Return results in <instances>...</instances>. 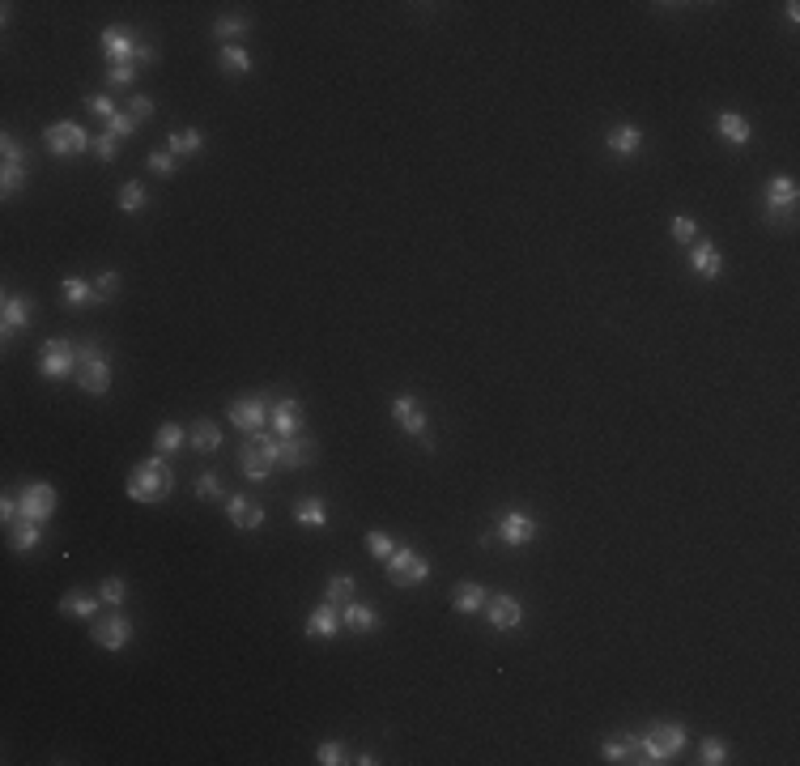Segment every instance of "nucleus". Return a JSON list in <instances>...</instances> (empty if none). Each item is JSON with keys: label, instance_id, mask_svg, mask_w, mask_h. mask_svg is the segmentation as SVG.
Masks as SVG:
<instances>
[{"label": "nucleus", "instance_id": "obj_1", "mask_svg": "<svg viewBox=\"0 0 800 766\" xmlns=\"http://www.w3.org/2000/svg\"><path fill=\"white\" fill-rule=\"evenodd\" d=\"M124 490H128L133 503H162V498H170V490H175V473H170V465L162 456H153V460L133 465Z\"/></svg>", "mask_w": 800, "mask_h": 766}, {"label": "nucleus", "instance_id": "obj_2", "mask_svg": "<svg viewBox=\"0 0 800 766\" xmlns=\"http://www.w3.org/2000/svg\"><path fill=\"white\" fill-rule=\"evenodd\" d=\"M685 724L677 720H660L651 733L639 736V762L643 766H665L668 758H677L681 750H685Z\"/></svg>", "mask_w": 800, "mask_h": 766}, {"label": "nucleus", "instance_id": "obj_3", "mask_svg": "<svg viewBox=\"0 0 800 766\" xmlns=\"http://www.w3.org/2000/svg\"><path fill=\"white\" fill-rule=\"evenodd\" d=\"M277 456H281V438L260 430V435H247L239 448V468L247 481H264L277 468Z\"/></svg>", "mask_w": 800, "mask_h": 766}, {"label": "nucleus", "instance_id": "obj_4", "mask_svg": "<svg viewBox=\"0 0 800 766\" xmlns=\"http://www.w3.org/2000/svg\"><path fill=\"white\" fill-rule=\"evenodd\" d=\"M77 388L86 396H106L111 392V362L94 341L77 346Z\"/></svg>", "mask_w": 800, "mask_h": 766}, {"label": "nucleus", "instance_id": "obj_5", "mask_svg": "<svg viewBox=\"0 0 800 766\" xmlns=\"http://www.w3.org/2000/svg\"><path fill=\"white\" fill-rule=\"evenodd\" d=\"M43 145H47V153H51V158H81V153L94 150L90 133H86L81 124H73V120L47 124V128H43Z\"/></svg>", "mask_w": 800, "mask_h": 766}, {"label": "nucleus", "instance_id": "obj_6", "mask_svg": "<svg viewBox=\"0 0 800 766\" xmlns=\"http://www.w3.org/2000/svg\"><path fill=\"white\" fill-rule=\"evenodd\" d=\"M0 153H5V166H0V192L14 196L17 188L26 183V175H31V153H26V145H22L14 133L0 136Z\"/></svg>", "mask_w": 800, "mask_h": 766}, {"label": "nucleus", "instance_id": "obj_7", "mask_svg": "<svg viewBox=\"0 0 800 766\" xmlns=\"http://www.w3.org/2000/svg\"><path fill=\"white\" fill-rule=\"evenodd\" d=\"M60 507V494H56V485H47V481H31V485H22V494H17V511H22V520H31V524H47L51 515Z\"/></svg>", "mask_w": 800, "mask_h": 766}, {"label": "nucleus", "instance_id": "obj_8", "mask_svg": "<svg viewBox=\"0 0 800 766\" xmlns=\"http://www.w3.org/2000/svg\"><path fill=\"white\" fill-rule=\"evenodd\" d=\"M499 537L502 545H511V549H524V545H532L537 537H541V520L532 515V511L524 507H511V511H499Z\"/></svg>", "mask_w": 800, "mask_h": 766}, {"label": "nucleus", "instance_id": "obj_9", "mask_svg": "<svg viewBox=\"0 0 800 766\" xmlns=\"http://www.w3.org/2000/svg\"><path fill=\"white\" fill-rule=\"evenodd\" d=\"M383 571H388V579L400 587H418L430 579V562H426L418 549H409V545H396L392 558L383 562Z\"/></svg>", "mask_w": 800, "mask_h": 766}, {"label": "nucleus", "instance_id": "obj_10", "mask_svg": "<svg viewBox=\"0 0 800 766\" xmlns=\"http://www.w3.org/2000/svg\"><path fill=\"white\" fill-rule=\"evenodd\" d=\"M269 413H272L269 396H239V401L226 409L230 426L243 430V435H260V430H269Z\"/></svg>", "mask_w": 800, "mask_h": 766}, {"label": "nucleus", "instance_id": "obj_11", "mask_svg": "<svg viewBox=\"0 0 800 766\" xmlns=\"http://www.w3.org/2000/svg\"><path fill=\"white\" fill-rule=\"evenodd\" d=\"M39 375L43 379H69L77 375V346L64 341V337H51L43 349H39Z\"/></svg>", "mask_w": 800, "mask_h": 766}, {"label": "nucleus", "instance_id": "obj_12", "mask_svg": "<svg viewBox=\"0 0 800 766\" xmlns=\"http://www.w3.org/2000/svg\"><path fill=\"white\" fill-rule=\"evenodd\" d=\"M392 421H396V430L409 438H422L426 448H430V438H426V430H430V418H426V409L418 396H409V392H400L392 401Z\"/></svg>", "mask_w": 800, "mask_h": 766}, {"label": "nucleus", "instance_id": "obj_13", "mask_svg": "<svg viewBox=\"0 0 800 766\" xmlns=\"http://www.w3.org/2000/svg\"><path fill=\"white\" fill-rule=\"evenodd\" d=\"M98 51H103L111 64H136L141 39H136L128 26H106V31L98 34Z\"/></svg>", "mask_w": 800, "mask_h": 766}, {"label": "nucleus", "instance_id": "obj_14", "mask_svg": "<svg viewBox=\"0 0 800 766\" xmlns=\"http://www.w3.org/2000/svg\"><path fill=\"white\" fill-rule=\"evenodd\" d=\"M133 634H136V626L124 614H111V617H103V622H94L90 626V639L103 647V651H124V647L133 643Z\"/></svg>", "mask_w": 800, "mask_h": 766}, {"label": "nucleus", "instance_id": "obj_15", "mask_svg": "<svg viewBox=\"0 0 800 766\" xmlns=\"http://www.w3.org/2000/svg\"><path fill=\"white\" fill-rule=\"evenodd\" d=\"M226 520L239 532H260V528L269 524V511L260 507V503H252L247 494H226Z\"/></svg>", "mask_w": 800, "mask_h": 766}, {"label": "nucleus", "instance_id": "obj_16", "mask_svg": "<svg viewBox=\"0 0 800 766\" xmlns=\"http://www.w3.org/2000/svg\"><path fill=\"white\" fill-rule=\"evenodd\" d=\"M485 622H490L494 634H511L524 622V604L515 601V596H490L485 601Z\"/></svg>", "mask_w": 800, "mask_h": 766}, {"label": "nucleus", "instance_id": "obj_17", "mask_svg": "<svg viewBox=\"0 0 800 766\" xmlns=\"http://www.w3.org/2000/svg\"><path fill=\"white\" fill-rule=\"evenodd\" d=\"M31 324H34V302L22 299V294H5V302H0V337L9 341L14 332L31 328Z\"/></svg>", "mask_w": 800, "mask_h": 766}, {"label": "nucleus", "instance_id": "obj_18", "mask_svg": "<svg viewBox=\"0 0 800 766\" xmlns=\"http://www.w3.org/2000/svg\"><path fill=\"white\" fill-rule=\"evenodd\" d=\"M269 430H272L277 438L299 435V430H302V401H294V396H281V401H272Z\"/></svg>", "mask_w": 800, "mask_h": 766}, {"label": "nucleus", "instance_id": "obj_19", "mask_svg": "<svg viewBox=\"0 0 800 766\" xmlns=\"http://www.w3.org/2000/svg\"><path fill=\"white\" fill-rule=\"evenodd\" d=\"M762 200H767L770 217H775V213H796V205H800V188H796V180H792V175H775V180L767 183Z\"/></svg>", "mask_w": 800, "mask_h": 766}, {"label": "nucleus", "instance_id": "obj_20", "mask_svg": "<svg viewBox=\"0 0 800 766\" xmlns=\"http://www.w3.org/2000/svg\"><path fill=\"white\" fill-rule=\"evenodd\" d=\"M690 269L703 277V281H715L720 272H724V255L711 239H694L690 243Z\"/></svg>", "mask_w": 800, "mask_h": 766}, {"label": "nucleus", "instance_id": "obj_21", "mask_svg": "<svg viewBox=\"0 0 800 766\" xmlns=\"http://www.w3.org/2000/svg\"><path fill=\"white\" fill-rule=\"evenodd\" d=\"M302 631H307V639H336V634L345 631V626H341V609H336L333 601L316 604V609H311V617H307V626H302Z\"/></svg>", "mask_w": 800, "mask_h": 766}, {"label": "nucleus", "instance_id": "obj_22", "mask_svg": "<svg viewBox=\"0 0 800 766\" xmlns=\"http://www.w3.org/2000/svg\"><path fill=\"white\" fill-rule=\"evenodd\" d=\"M604 150L613 153V158H634V153L643 150V128H639V124H618V128H609Z\"/></svg>", "mask_w": 800, "mask_h": 766}, {"label": "nucleus", "instance_id": "obj_23", "mask_svg": "<svg viewBox=\"0 0 800 766\" xmlns=\"http://www.w3.org/2000/svg\"><path fill=\"white\" fill-rule=\"evenodd\" d=\"M341 626H345V631H354V634H375V631H379L375 604L345 601V604H341Z\"/></svg>", "mask_w": 800, "mask_h": 766}, {"label": "nucleus", "instance_id": "obj_24", "mask_svg": "<svg viewBox=\"0 0 800 766\" xmlns=\"http://www.w3.org/2000/svg\"><path fill=\"white\" fill-rule=\"evenodd\" d=\"M715 133L724 136L728 145H737V150H745V145L754 141V128H749V120H745L740 111H720V115H715Z\"/></svg>", "mask_w": 800, "mask_h": 766}, {"label": "nucleus", "instance_id": "obj_25", "mask_svg": "<svg viewBox=\"0 0 800 766\" xmlns=\"http://www.w3.org/2000/svg\"><path fill=\"white\" fill-rule=\"evenodd\" d=\"M485 601H490V592H485L482 584H473V579H460V584L452 587V609L455 614H464V617L482 614Z\"/></svg>", "mask_w": 800, "mask_h": 766}, {"label": "nucleus", "instance_id": "obj_26", "mask_svg": "<svg viewBox=\"0 0 800 766\" xmlns=\"http://www.w3.org/2000/svg\"><path fill=\"white\" fill-rule=\"evenodd\" d=\"M294 524L299 528H311V532H319V528H328V503L319 494H307L294 503Z\"/></svg>", "mask_w": 800, "mask_h": 766}, {"label": "nucleus", "instance_id": "obj_27", "mask_svg": "<svg viewBox=\"0 0 800 766\" xmlns=\"http://www.w3.org/2000/svg\"><path fill=\"white\" fill-rule=\"evenodd\" d=\"M311 460H316V443H311V438H299V435L281 438V456H277V468H307Z\"/></svg>", "mask_w": 800, "mask_h": 766}, {"label": "nucleus", "instance_id": "obj_28", "mask_svg": "<svg viewBox=\"0 0 800 766\" xmlns=\"http://www.w3.org/2000/svg\"><path fill=\"white\" fill-rule=\"evenodd\" d=\"M601 758L613 766H626V762H639V736L634 733H621V736H609L601 745Z\"/></svg>", "mask_w": 800, "mask_h": 766}, {"label": "nucleus", "instance_id": "obj_29", "mask_svg": "<svg viewBox=\"0 0 800 766\" xmlns=\"http://www.w3.org/2000/svg\"><path fill=\"white\" fill-rule=\"evenodd\" d=\"M60 299L64 307H86V302H94V281L90 277H77V272H69V277H60Z\"/></svg>", "mask_w": 800, "mask_h": 766}, {"label": "nucleus", "instance_id": "obj_30", "mask_svg": "<svg viewBox=\"0 0 800 766\" xmlns=\"http://www.w3.org/2000/svg\"><path fill=\"white\" fill-rule=\"evenodd\" d=\"M39 541H43V524H31V520L9 524V545H14V554H34Z\"/></svg>", "mask_w": 800, "mask_h": 766}, {"label": "nucleus", "instance_id": "obj_31", "mask_svg": "<svg viewBox=\"0 0 800 766\" xmlns=\"http://www.w3.org/2000/svg\"><path fill=\"white\" fill-rule=\"evenodd\" d=\"M200 150H205V133L200 128H175V133H167V153H175V158H192Z\"/></svg>", "mask_w": 800, "mask_h": 766}, {"label": "nucleus", "instance_id": "obj_32", "mask_svg": "<svg viewBox=\"0 0 800 766\" xmlns=\"http://www.w3.org/2000/svg\"><path fill=\"white\" fill-rule=\"evenodd\" d=\"M98 604H103V596H98V592H69V596L60 601V614L81 617V622H94Z\"/></svg>", "mask_w": 800, "mask_h": 766}, {"label": "nucleus", "instance_id": "obj_33", "mask_svg": "<svg viewBox=\"0 0 800 766\" xmlns=\"http://www.w3.org/2000/svg\"><path fill=\"white\" fill-rule=\"evenodd\" d=\"M188 443H192L197 451H205V456H213V451H222V426L209 421V418L197 421V426L188 430Z\"/></svg>", "mask_w": 800, "mask_h": 766}, {"label": "nucleus", "instance_id": "obj_34", "mask_svg": "<svg viewBox=\"0 0 800 766\" xmlns=\"http://www.w3.org/2000/svg\"><path fill=\"white\" fill-rule=\"evenodd\" d=\"M217 64H222V73H230V77H247L252 73V51L243 43H226L217 51Z\"/></svg>", "mask_w": 800, "mask_h": 766}, {"label": "nucleus", "instance_id": "obj_35", "mask_svg": "<svg viewBox=\"0 0 800 766\" xmlns=\"http://www.w3.org/2000/svg\"><path fill=\"white\" fill-rule=\"evenodd\" d=\"M183 443H188V430H183L179 421H167V426L153 430V451H158V456H175Z\"/></svg>", "mask_w": 800, "mask_h": 766}, {"label": "nucleus", "instance_id": "obj_36", "mask_svg": "<svg viewBox=\"0 0 800 766\" xmlns=\"http://www.w3.org/2000/svg\"><path fill=\"white\" fill-rule=\"evenodd\" d=\"M247 31H252V22H247V17H217V22H213V34H217V43H222V47L239 43Z\"/></svg>", "mask_w": 800, "mask_h": 766}, {"label": "nucleus", "instance_id": "obj_37", "mask_svg": "<svg viewBox=\"0 0 800 766\" xmlns=\"http://www.w3.org/2000/svg\"><path fill=\"white\" fill-rule=\"evenodd\" d=\"M354 587H358V579L349 571H341V575H333L328 584H324V601H333V604H345V601H354Z\"/></svg>", "mask_w": 800, "mask_h": 766}, {"label": "nucleus", "instance_id": "obj_38", "mask_svg": "<svg viewBox=\"0 0 800 766\" xmlns=\"http://www.w3.org/2000/svg\"><path fill=\"white\" fill-rule=\"evenodd\" d=\"M145 200H150V196H145V183H141V180H128L120 188V196H115L120 213H141V209H145Z\"/></svg>", "mask_w": 800, "mask_h": 766}, {"label": "nucleus", "instance_id": "obj_39", "mask_svg": "<svg viewBox=\"0 0 800 766\" xmlns=\"http://www.w3.org/2000/svg\"><path fill=\"white\" fill-rule=\"evenodd\" d=\"M192 494L200 498V503H217V498H226V490H222V473H200L197 485H192Z\"/></svg>", "mask_w": 800, "mask_h": 766}, {"label": "nucleus", "instance_id": "obj_40", "mask_svg": "<svg viewBox=\"0 0 800 766\" xmlns=\"http://www.w3.org/2000/svg\"><path fill=\"white\" fill-rule=\"evenodd\" d=\"M98 596H103V604L120 609V604L128 601V579H120V575H106L103 584H98Z\"/></svg>", "mask_w": 800, "mask_h": 766}, {"label": "nucleus", "instance_id": "obj_41", "mask_svg": "<svg viewBox=\"0 0 800 766\" xmlns=\"http://www.w3.org/2000/svg\"><path fill=\"white\" fill-rule=\"evenodd\" d=\"M698 762H703V766H724V762H728V741H720V736H707V741L698 745Z\"/></svg>", "mask_w": 800, "mask_h": 766}, {"label": "nucleus", "instance_id": "obj_42", "mask_svg": "<svg viewBox=\"0 0 800 766\" xmlns=\"http://www.w3.org/2000/svg\"><path fill=\"white\" fill-rule=\"evenodd\" d=\"M115 294H120V272L103 269L98 277H94V302H111Z\"/></svg>", "mask_w": 800, "mask_h": 766}, {"label": "nucleus", "instance_id": "obj_43", "mask_svg": "<svg viewBox=\"0 0 800 766\" xmlns=\"http://www.w3.org/2000/svg\"><path fill=\"white\" fill-rule=\"evenodd\" d=\"M392 549H396V541L388 537V532H379V528H371V532H366V554L375 558V562H388V558H392Z\"/></svg>", "mask_w": 800, "mask_h": 766}, {"label": "nucleus", "instance_id": "obj_44", "mask_svg": "<svg viewBox=\"0 0 800 766\" xmlns=\"http://www.w3.org/2000/svg\"><path fill=\"white\" fill-rule=\"evenodd\" d=\"M86 111H90L94 120H103V124H111L115 115H120V106L111 103L106 94H86Z\"/></svg>", "mask_w": 800, "mask_h": 766}, {"label": "nucleus", "instance_id": "obj_45", "mask_svg": "<svg viewBox=\"0 0 800 766\" xmlns=\"http://www.w3.org/2000/svg\"><path fill=\"white\" fill-rule=\"evenodd\" d=\"M115 153H120V136L103 128V133L94 136V158H98V162H115Z\"/></svg>", "mask_w": 800, "mask_h": 766}, {"label": "nucleus", "instance_id": "obj_46", "mask_svg": "<svg viewBox=\"0 0 800 766\" xmlns=\"http://www.w3.org/2000/svg\"><path fill=\"white\" fill-rule=\"evenodd\" d=\"M145 162H150V171H153V175H162V180H170V175L179 171V158H175V153H167V150H153Z\"/></svg>", "mask_w": 800, "mask_h": 766}, {"label": "nucleus", "instance_id": "obj_47", "mask_svg": "<svg viewBox=\"0 0 800 766\" xmlns=\"http://www.w3.org/2000/svg\"><path fill=\"white\" fill-rule=\"evenodd\" d=\"M668 235L690 247V243L698 239V222H694V217H685V213H677V217H673V226H668Z\"/></svg>", "mask_w": 800, "mask_h": 766}, {"label": "nucleus", "instance_id": "obj_48", "mask_svg": "<svg viewBox=\"0 0 800 766\" xmlns=\"http://www.w3.org/2000/svg\"><path fill=\"white\" fill-rule=\"evenodd\" d=\"M316 762H319V766H341V762H349V758H345V745H341V741H319Z\"/></svg>", "mask_w": 800, "mask_h": 766}, {"label": "nucleus", "instance_id": "obj_49", "mask_svg": "<svg viewBox=\"0 0 800 766\" xmlns=\"http://www.w3.org/2000/svg\"><path fill=\"white\" fill-rule=\"evenodd\" d=\"M136 81V64H111V73H106V86L111 90H124V86H133Z\"/></svg>", "mask_w": 800, "mask_h": 766}, {"label": "nucleus", "instance_id": "obj_50", "mask_svg": "<svg viewBox=\"0 0 800 766\" xmlns=\"http://www.w3.org/2000/svg\"><path fill=\"white\" fill-rule=\"evenodd\" d=\"M153 111H158V106H153V98L150 94H136L133 103H128V115H133L136 124H145V120H153Z\"/></svg>", "mask_w": 800, "mask_h": 766}, {"label": "nucleus", "instance_id": "obj_51", "mask_svg": "<svg viewBox=\"0 0 800 766\" xmlns=\"http://www.w3.org/2000/svg\"><path fill=\"white\" fill-rule=\"evenodd\" d=\"M136 128H141V124H136L133 115H128V111H120V115H115V120L106 124V133H115V136H120V141H124V136H133Z\"/></svg>", "mask_w": 800, "mask_h": 766}, {"label": "nucleus", "instance_id": "obj_52", "mask_svg": "<svg viewBox=\"0 0 800 766\" xmlns=\"http://www.w3.org/2000/svg\"><path fill=\"white\" fill-rule=\"evenodd\" d=\"M158 60V51H153L150 43H141V51H136V64H153Z\"/></svg>", "mask_w": 800, "mask_h": 766}, {"label": "nucleus", "instance_id": "obj_53", "mask_svg": "<svg viewBox=\"0 0 800 766\" xmlns=\"http://www.w3.org/2000/svg\"><path fill=\"white\" fill-rule=\"evenodd\" d=\"M784 14H787V22H800V5H796V0H787Z\"/></svg>", "mask_w": 800, "mask_h": 766}, {"label": "nucleus", "instance_id": "obj_54", "mask_svg": "<svg viewBox=\"0 0 800 766\" xmlns=\"http://www.w3.org/2000/svg\"><path fill=\"white\" fill-rule=\"evenodd\" d=\"M349 762H358V766H375L379 758H375V753H366V750H363V753H358V758H349Z\"/></svg>", "mask_w": 800, "mask_h": 766}]
</instances>
